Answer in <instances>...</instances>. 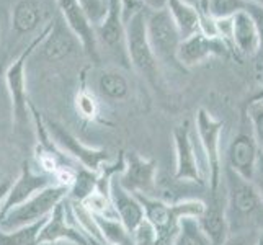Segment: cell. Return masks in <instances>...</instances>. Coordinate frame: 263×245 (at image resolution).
Listing matches in <instances>:
<instances>
[{
  "label": "cell",
  "mask_w": 263,
  "mask_h": 245,
  "mask_svg": "<svg viewBox=\"0 0 263 245\" xmlns=\"http://www.w3.org/2000/svg\"><path fill=\"white\" fill-rule=\"evenodd\" d=\"M226 181V217L229 234L263 231V201L252 181L243 180L229 168H222Z\"/></svg>",
  "instance_id": "obj_1"
},
{
  "label": "cell",
  "mask_w": 263,
  "mask_h": 245,
  "mask_svg": "<svg viewBox=\"0 0 263 245\" xmlns=\"http://www.w3.org/2000/svg\"><path fill=\"white\" fill-rule=\"evenodd\" d=\"M49 26L51 22L44 25V28L40 30V33L31 40L28 46L18 54L16 59H13V62L8 66L5 72V84L12 100V113H13V123L16 126V129H23L33 120L31 105L28 102V92H26V62L30 61L33 52L40 48L44 36L49 31Z\"/></svg>",
  "instance_id": "obj_2"
},
{
  "label": "cell",
  "mask_w": 263,
  "mask_h": 245,
  "mask_svg": "<svg viewBox=\"0 0 263 245\" xmlns=\"http://www.w3.org/2000/svg\"><path fill=\"white\" fill-rule=\"evenodd\" d=\"M147 10L139 8L136 10L126 25V51H128L129 66L134 67L139 74L146 79L151 85L157 87L159 84V62L151 49L146 30Z\"/></svg>",
  "instance_id": "obj_3"
},
{
  "label": "cell",
  "mask_w": 263,
  "mask_h": 245,
  "mask_svg": "<svg viewBox=\"0 0 263 245\" xmlns=\"http://www.w3.org/2000/svg\"><path fill=\"white\" fill-rule=\"evenodd\" d=\"M224 123L204 108H199L195 118V134L203 150L208 167V185L211 193H217L222 185V154L221 138Z\"/></svg>",
  "instance_id": "obj_4"
},
{
  "label": "cell",
  "mask_w": 263,
  "mask_h": 245,
  "mask_svg": "<svg viewBox=\"0 0 263 245\" xmlns=\"http://www.w3.org/2000/svg\"><path fill=\"white\" fill-rule=\"evenodd\" d=\"M70 188L66 185H51L44 188L43 192L36 193L30 199H26L25 203L15 206L7 214L2 216L0 219V229L2 231H13L23 225H30L34 222H40L54 211L59 203L69 198Z\"/></svg>",
  "instance_id": "obj_5"
},
{
  "label": "cell",
  "mask_w": 263,
  "mask_h": 245,
  "mask_svg": "<svg viewBox=\"0 0 263 245\" xmlns=\"http://www.w3.org/2000/svg\"><path fill=\"white\" fill-rule=\"evenodd\" d=\"M196 134L185 123L174 129L175 146V178L181 181H195V183H208V167L199 147Z\"/></svg>",
  "instance_id": "obj_6"
},
{
  "label": "cell",
  "mask_w": 263,
  "mask_h": 245,
  "mask_svg": "<svg viewBox=\"0 0 263 245\" xmlns=\"http://www.w3.org/2000/svg\"><path fill=\"white\" fill-rule=\"evenodd\" d=\"M146 30L151 49L156 56L157 62L167 66L178 64L177 51L181 43V36L177 30L174 20L170 18L167 10L147 12Z\"/></svg>",
  "instance_id": "obj_7"
},
{
  "label": "cell",
  "mask_w": 263,
  "mask_h": 245,
  "mask_svg": "<svg viewBox=\"0 0 263 245\" xmlns=\"http://www.w3.org/2000/svg\"><path fill=\"white\" fill-rule=\"evenodd\" d=\"M98 52L100 49H106V52L113 56L123 67H131L126 51V25L123 16V5L120 0H110V8L105 20L95 26Z\"/></svg>",
  "instance_id": "obj_8"
},
{
  "label": "cell",
  "mask_w": 263,
  "mask_h": 245,
  "mask_svg": "<svg viewBox=\"0 0 263 245\" xmlns=\"http://www.w3.org/2000/svg\"><path fill=\"white\" fill-rule=\"evenodd\" d=\"M44 126H46V131L49 134L51 141L54 142V146L62 154H69V156L74 157L84 168L95 172V174H100L103 168V163H106V160L110 159L105 149L85 146L82 141L77 139L74 134H70L64 126H61L59 123L46 120Z\"/></svg>",
  "instance_id": "obj_9"
},
{
  "label": "cell",
  "mask_w": 263,
  "mask_h": 245,
  "mask_svg": "<svg viewBox=\"0 0 263 245\" xmlns=\"http://www.w3.org/2000/svg\"><path fill=\"white\" fill-rule=\"evenodd\" d=\"M118 181L124 190L136 195L156 196L157 188V162L129 152L124 157V167L118 174Z\"/></svg>",
  "instance_id": "obj_10"
},
{
  "label": "cell",
  "mask_w": 263,
  "mask_h": 245,
  "mask_svg": "<svg viewBox=\"0 0 263 245\" xmlns=\"http://www.w3.org/2000/svg\"><path fill=\"white\" fill-rule=\"evenodd\" d=\"M59 15L67 25V28L76 36L80 48L93 62H100V52L97 44L95 26L90 23L87 15L79 7L77 0H56Z\"/></svg>",
  "instance_id": "obj_11"
},
{
  "label": "cell",
  "mask_w": 263,
  "mask_h": 245,
  "mask_svg": "<svg viewBox=\"0 0 263 245\" xmlns=\"http://www.w3.org/2000/svg\"><path fill=\"white\" fill-rule=\"evenodd\" d=\"M61 240L76 242L79 245H88V237L79 229L74 217H72L67 198L54 208V211L49 214L46 224L43 225L40 232V245Z\"/></svg>",
  "instance_id": "obj_12"
},
{
  "label": "cell",
  "mask_w": 263,
  "mask_h": 245,
  "mask_svg": "<svg viewBox=\"0 0 263 245\" xmlns=\"http://www.w3.org/2000/svg\"><path fill=\"white\" fill-rule=\"evenodd\" d=\"M258 156L260 149L249 126V131L242 129L231 139L228 150H226V160H228L226 168L232 170L234 174H237L243 180L252 181Z\"/></svg>",
  "instance_id": "obj_13"
},
{
  "label": "cell",
  "mask_w": 263,
  "mask_h": 245,
  "mask_svg": "<svg viewBox=\"0 0 263 245\" xmlns=\"http://www.w3.org/2000/svg\"><path fill=\"white\" fill-rule=\"evenodd\" d=\"M226 54H228V44L222 38H219V36L211 38V36H206L204 33L198 31L181 40L177 51V59L181 66L193 67L203 64L210 58L226 56Z\"/></svg>",
  "instance_id": "obj_14"
},
{
  "label": "cell",
  "mask_w": 263,
  "mask_h": 245,
  "mask_svg": "<svg viewBox=\"0 0 263 245\" xmlns=\"http://www.w3.org/2000/svg\"><path fill=\"white\" fill-rule=\"evenodd\" d=\"M56 177L46 174V172H34L28 163H23L20 175L16 177V180L12 181L10 192L7 195L2 216L7 214L10 210H13L15 206L25 203L26 199H30L36 193L43 192L44 188H48L51 185H56ZM0 216V219H2Z\"/></svg>",
  "instance_id": "obj_15"
},
{
  "label": "cell",
  "mask_w": 263,
  "mask_h": 245,
  "mask_svg": "<svg viewBox=\"0 0 263 245\" xmlns=\"http://www.w3.org/2000/svg\"><path fill=\"white\" fill-rule=\"evenodd\" d=\"M79 41L72 31L67 28V25L61 18V15L52 16L51 26L48 34L44 36L43 43L40 44L43 58L49 62H61L70 58L79 49Z\"/></svg>",
  "instance_id": "obj_16"
},
{
  "label": "cell",
  "mask_w": 263,
  "mask_h": 245,
  "mask_svg": "<svg viewBox=\"0 0 263 245\" xmlns=\"http://www.w3.org/2000/svg\"><path fill=\"white\" fill-rule=\"evenodd\" d=\"M108 195H110V203L113 206L116 219L134 234L144 222V210L139 199L136 198L134 193H129L128 190L121 186V183L118 181V175L111 178Z\"/></svg>",
  "instance_id": "obj_17"
},
{
  "label": "cell",
  "mask_w": 263,
  "mask_h": 245,
  "mask_svg": "<svg viewBox=\"0 0 263 245\" xmlns=\"http://www.w3.org/2000/svg\"><path fill=\"white\" fill-rule=\"evenodd\" d=\"M46 8L40 0H16L12 7L10 26L15 36H28L38 30H43Z\"/></svg>",
  "instance_id": "obj_18"
},
{
  "label": "cell",
  "mask_w": 263,
  "mask_h": 245,
  "mask_svg": "<svg viewBox=\"0 0 263 245\" xmlns=\"http://www.w3.org/2000/svg\"><path fill=\"white\" fill-rule=\"evenodd\" d=\"M231 41L243 56H255L260 52V38L255 22L246 10L232 16Z\"/></svg>",
  "instance_id": "obj_19"
},
{
  "label": "cell",
  "mask_w": 263,
  "mask_h": 245,
  "mask_svg": "<svg viewBox=\"0 0 263 245\" xmlns=\"http://www.w3.org/2000/svg\"><path fill=\"white\" fill-rule=\"evenodd\" d=\"M198 224L201 231L210 239L211 245H222L229 237V224L226 217V206L221 204L219 199H213L206 204L204 213L198 217Z\"/></svg>",
  "instance_id": "obj_20"
},
{
  "label": "cell",
  "mask_w": 263,
  "mask_h": 245,
  "mask_svg": "<svg viewBox=\"0 0 263 245\" xmlns=\"http://www.w3.org/2000/svg\"><path fill=\"white\" fill-rule=\"evenodd\" d=\"M165 10L174 20L181 40L199 31V12L195 5L185 0H167Z\"/></svg>",
  "instance_id": "obj_21"
},
{
  "label": "cell",
  "mask_w": 263,
  "mask_h": 245,
  "mask_svg": "<svg viewBox=\"0 0 263 245\" xmlns=\"http://www.w3.org/2000/svg\"><path fill=\"white\" fill-rule=\"evenodd\" d=\"M95 216V214H93ZM102 239L108 245H134V234L128 231L116 217L95 216Z\"/></svg>",
  "instance_id": "obj_22"
},
{
  "label": "cell",
  "mask_w": 263,
  "mask_h": 245,
  "mask_svg": "<svg viewBox=\"0 0 263 245\" xmlns=\"http://www.w3.org/2000/svg\"><path fill=\"white\" fill-rule=\"evenodd\" d=\"M98 92L102 93L108 100H123L129 93V84L121 72L106 69L100 72L98 80H97Z\"/></svg>",
  "instance_id": "obj_23"
},
{
  "label": "cell",
  "mask_w": 263,
  "mask_h": 245,
  "mask_svg": "<svg viewBox=\"0 0 263 245\" xmlns=\"http://www.w3.org/2000/svg\"><path fill=\"white\" fill-rule=\"evenodd\" d=\"M49 217V216H48ZM43 219L30 225H23L13 231L0 229V245H40V232L48 221Z\"/></svg>",
  "instance_id": "obj_24"
},
{
  "label": "cell",
  "mask_w": 263,
  "mask_h": 245,
  "mask_svg": "<svg viewBox=\"0 0 263 245\" xmlns=\"http://www.w3.org/2000/svg\"><path fill=\"white\" fill-rule=\"evenodd\" d=\"M170 245H211V242L199 228L198 219L185 217L178 222L177 234L174 235Z\"/></svg>",
  "instance_id": "obj_25"
},
{
  "label": "cell",
  "mask_w": 263,
  "mask_h": 245,
  "mask_svg": "<svg viewBox=\"0 0 263 245\" xmlns=\"http://www.w3.org/2000/svg\"><path fill=\"white\" fill-rule=\"evenodd\" d=\"M206 10L214 20H222L246 10V2L243 0H206Z\"/></svg>",
  "instance_id": "obj_26"
},
{
  "label": "cell",
  "mask_w": 263,
  "mask_h": 245,
  "mask_svg": "<svg viewBox=\"0 0 263 245\" xmlns=\"http://www.w3.org/2000/svg\"><path fill=\"white\" fill-rule=\"evenodd\" d=\"M247 118L249 126L253 134V138L257 141V146L260 152H263V97L252 100L247 108Z\"/></svg>",
  "instance_id": "obj_27"
},
{
  "label": "cell",
  "mask_w": 263,
  "mask_h": 245,
  "mask_svg": "<svg viewBox=\"0 0 263 245\" xmlns=\"http://www.w3.org/2000/svg\"><path fill=\"white\" fill-rule=\"evenodd\" d=\"M77 4L93 26H98L105 20L110 8V0H77Z\"/></svg>",
  "instance_id": "obj_28"
},
{
  "label": "cell",
  "mask_w": 263,
  "mask_h": 245,
  "mask_svg": "<svg viewBox=\"0 0 263 245\" xmlns=\"http://www.w3.org/2000/svg\"><path fill=\"white\" fill-rule=\"evenodd\" d=\"M260 231H246V232H235L229 234L222 245H255Z\"/></svg>",
  "instance_id": "obj_29"
},
{
  "label": "cell",
  "mask_w": 263,
  "mask_h": 245,
  "mask_svg": "<svg viewBox=\"0 0 263 245\" xmlns=\"http://www.w3.org/2000/svg\"><path fill=\"white\" fill-rule=\"evenodd\" d=\"M134 245H157V237L156 232L151 225L144 221L139 229L134 232Z\"/></svg>",
  "instance_id": "obj_30"
},
{
  "label": "cell",
  "mask_w": 263,
  "mask_h": 245,
  "mask_svg": "<svg viewBox=\"0 0 263 245\" xmlns=\"http://www.w3.org/2000/svg\"><path fill=\"white\" fill-rule=\"evenodd\" d=\"M246 12L252 16V20L255 22L258 38H260V52L263 51V7L255 4H246Z\"/></svg>",
  "instance_id": "obj_31"
},
{
  "label": "cell",
  "mask_w": 263,
  "mask_h": 245,
  "mask_svg": "<svg viewBox=\"0 0 263 245\" xmlns=\"http://www.w3.org/2000/svg\"><path fill=\"white\" fill-rule=\"evenodd\" d=\"M77 105H79V111L87 118H93L97 113V103L92 98V95H88L87 92L79 93L77 97Z\"/></svg>",
  "instance_id": "obj_32"
},
{
  "label": "cell",
  "mask_w": 263,
  "mask_h": 245,
  "mask_svg": "<svg viewBox=\"0 0 263 245\" xmlns=\"http://www.w3.org/2000/svg\"><path fill=\"white\" fill-rule=\"evenodd\" d=\"M252 183L258 192L261 201H263V152H260L258 160H257V167H255V174H253Z\"/></svg>",
  "instance_id": "obj_33"
},
{
  "label": "cell",
  "mask_w": 263,
  "mask_h": 245,
  "mask_svg": "<svg viewBox=\"0 0 263 245\" xmlns=\"http://www.w3.org/2000/svg\"><path fill=\"white\" fill-rule=\"evenodd\" d=\"M142 8H146L147 12H159L165 10L167 0H136Z\"/></svg>",
  "instance_id": "obj_34"
},
{
  "label": "cell",
  "mask_w": 263,
  "mask_h": 245,
  "mask_svg": "<svg viewBox=\"0 0 263 245\" xmlns=\"http://www.w3.org/2000/svg\"><path fill=\"white\" fill-rule=\"evenodd\" d=\"M121 5H123V16H124V22L128 20V18L136 12L139 10V8H142L136 0H120Z\"/></svg>",
  "instance_id": "obj_35"
},
{
  "label": "cell",
  "mask_w": 263,
  "mask_h": 245,
  "mask_svg": "<svg viewBox=\"0 0 263 245\" xmlns=\"http://www.w3.org/2000/svg\"><path fill=\"white\" fill-rule=\"evenodd\" d=\"M10 186H12V180L7 178V180L0 181V216H2V210H4L7 195H8V192H10Z\"/></svg>",
  "instance_id": "obj_36"
},
{
  "label": "cell",
  "mask_w": 263,
  "mask_h": 245,
  "mask_svg": "<svg viewBox=\"0 0 263 245\" xmlns=\"http://www.w3.org/2000/svg\"><path fill=\"white\" fill-rule=\"evenodd\" d=\"M5 28H7V16H5L4 8L0 7V40H2V36L5 34Z\"/></svg>",
  "instance_id": "obj_37"
},
{
  "label": "cell",
  "mask_w": 263,
  "mask_h": 245,
  "mask_svg": "<svg viewBox=\"0 0 263 245\" xmlns=\"http://www.w3.org/2000/svg\"><path fill=\"white\" fill-rule=\"evenodd\" d=\"M41 245H79L76 242H67V240H61V242H51V243H41Z\"/></svg>",
  "instance_id": "obj_38"
},
{
  "label": "cell",
  "mask_w": 263,
  "mask_h": 245,
  "mask_svg": "<svg viewBox=\"0 0 263 245\" xmlns=\"http://www.w3.org/2000/svg\"><path fill=\"white\" fill-rule=\"evenodd\" d=\"M185 2H188V4H192V5H195L196 8L199 7V5H203L206 0H185Z\"/></svg>",
  "instance_id": "obj_39"
},
{
  "label": "cell",
  "mask_w": 263,
  "mask_h": 245,
  "mask_svg": "<svg viewBox=\"0 0 263 245\" xmlns=\"http://www.w3.org/2000/svg\"><path fill=\"white\" fill-rule=\"evenodd\" d=\"M88 245H108V243L100 242V240H95V239H88Z\"/></svg>",
  "instance_id": "obj_40"
},
{
  "label": "cell",
  "mask_w": 263,
  "mask_h": 245,
  "mask_svg": "<svg viewBox=\"0 0 263 245\" xmlns=\"http://www.w3.org/2000/svg\"><path fill=\"white\" fill-rule=\"evenodd\" d=\"M246 4H255V5H261L263 7V0H243Z\"/></svg>",
  "instance_id": "obj_41"
},
{
  "label": "cell",
  "mask_w": 263,
  "mask_h": 245,
  "mask_svg": "<svg viewBox=\"0 0 263 245\" xmlns=\"http://www.w3.org/2000/svg\"><path fill=\"white\" fill-rule=\"evenodd\" d=\"M255 245H263V231H260L258 237H257V243Z\"/></svg>",
  "instance_id": "obj_42"
}]
</instances>
